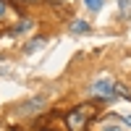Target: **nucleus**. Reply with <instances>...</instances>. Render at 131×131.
<instances>
[{
  "instance_id": "obj_1",
  "label": "nucleus",
  "mask_w": 131,
  "mask_h": 131,
  "mask_svg": "<svg viewBox=\"0 0 131 131\" xmlns=\"http://www.w3.org/2000/svg\"><path fill=\"white\" fill-rule=\"evenodd\" d=\"M89 118H92V107L81 105V107H76V110H71L68 115H66V123H68L71 131H84L86 123H89Z\"/></svg>"
},
{
  "instance_id": "obj_2",
  "label": "nucleus",
  "mask_w": 131,
  "mask_h": 131,
  "mask_svg": "<svg viewBox=\"0 0 131 131\" xmlns=\"http://www.w3.org/2000/svg\"><path fill=\"white\" fill-rule=\"evenodd\" d=\"M45 102H47V97H45V94H37V97H31V100L21 102V105L16 107V113H18V115H34V113H39L42 107H45Z\"/></svg>"
},
{
  "instance_id": "obj_3",
  "label": "nucleus",
  "mask_w": 131,
  "mask_h": 131,
  "mask_svg": "<svg viewBox=\"0 0 131 131\" xmlns=\"http://www.w3.org/2000/svg\"><path fill=\"white\" fill-rule=\"evenodd\" d=\"M113 79H110V76H102V79H97L94 84H92V94L94 97H105V100H107V97H113Z\"/></svg>"
},
{
  "instance_id": "obj_4",
  "label": "nucleus",
  "mask_w": 131,
  "mask_h": 131,
  "mask_svg": "<svg viewBox=\"0 0 131 131\" xmlns=\"http://www.w3.org/2000/svg\"><path fill=\"white\" fill-rule=\"evenodd\" d=\"M71 29H73V34H84V31H89V24L79 18V21H73V26H71Z\"/></svg>"
},
{
  "instance_id": "obj_5",
  "label": "nucleus",
  "mask_w": 131,
  "mask_h": 131,
  "mask_svg": "<svg viewBox=\"0 0 131 131\" xmlns=\"http://www.w3.org/2000/svg\"><path fill=\"white\" fill-rule=\"evenodd\" d=\"M29 29H31V21H21V24L13 26V34H26Z\"/></svg>"
},
{
  "instance_id": "obj_6",
  "label": "nucleus",
  "mask_w": 131,
  "mask_h": 131,
  "mask_svg": "<svg viewBox=\"0 0 131 131\" xmlns=\"http://www.w3.org/2000/svg\"><path fill=\"white\" fill-rule=\"evenodd\" d=\"M118 5H121L123 18H131V0H118Z\"/></svg>"
},
{
  "instance_id": "obj_7",
  "label": "nucleus",
  "mask_w": 131,
  "mask_h": 131,
  "mask_svg": "<svg viewBox=\"0 0 131 131\" xmlns=\"http://www.w3.org/2000/svg\"><path fill=\"white\" fill-rule=\"evenodd\" d=\"M42 45H45V39H42V37H37V39H31L29 45H26V52H34V50H37V47H42Z\"/></svg>"
},
{
  "instance_id": "obj_8",
  "label": "nucleus",
  "mask_w": 131,
  "mask_h": 131,
  "mask_svg": "<svg viewBox=\"0 0 131 131\" xmlns=\"http://www.w3.org/2000/svg\"><path fill=\"white\" fill-rule=\"evenodd\" d=\"M84 3H86L89 10H100V8H102V0H84Z\"/></svg>"
},
{
  "instance_id": "obj_9",
  "label": "nucleus",
  "mask_w": 131,
  "mask_h": 131,
  "mask_svg": "<svg viewBox=\"0 0 131 131\" xmlns=\"http://www.w3.org/2000/svg\"><path fill=\"white\" fill-rule=\"evenodd\" d=\"M5 13V3H3V0H0V16H3Z\"/></svg>"
},
{
  "instance_id": "obj_10",
  "label": "nucleus",
  "mask_w": 131,
  "mask_h": 131,
  "mask_svg": "<svg viewBox=\"0 0 131 131\" xmlns=\"http://www.w3.org/2000/svg\"><path fill=\"white\" fill-rule=\"evenodd\" d=\"M45 131H52V128H45Z\"/></svg>"
}]
</instances>
